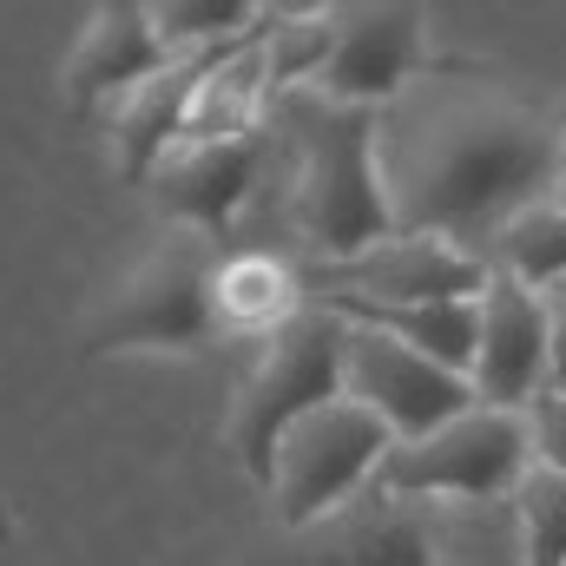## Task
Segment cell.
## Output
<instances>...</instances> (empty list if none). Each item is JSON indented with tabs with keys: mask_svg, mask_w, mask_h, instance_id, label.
Returning a JSON list of instances; mask_svg holds the SVG:
<instances>
[{
	"mask_svg": "<svg viewBox=\"0 0 566 566\" xmlns=\"http://www.w3.org/2000/svg\"><path fill=\"white\" fill-rule=\"evenodd\" d=\"M554 205L566 211V113H560V171H554Z\"/></svg>",
	"mask_w": 566,
	"mask_h": 566,
	"instance_id": "cell-25",
	"label": "cell"
},
{
	"mask_svg": "<svg viewBox=\"0 0 566 566\" xmlns=\"http://www.w3.org/2000/svg\"><path fill=\"white\" fill-rule=\"evenodd\" d=\"M434 566H527L507 501L434 507Z\"/></svg>",
	"mask_w": 566,
	"mask_h": 566,
	"instance_id": "cell-20",
	"label": "cell"
},
{
	"mask_svg": "<svg viewBox=\"0 0 566 566\" xmlns=\"http://www.w3.org/2000/svg\"><path fill=\"white\" fill-rule=\"evenodd\" d=\"M376 171L396 231L488 258L521 211L554 205L560 119L474 60H428L376 113Z\"/></svg>",
	"mask_w": 566,
	"mask_h": 566,
	"instance_id": "cell-1",
	"label": "cell"
},
{
	"mask_svg": "<svg viewBox=\"0 0 566 566\" xmlns=\"http://www.w3.org/2000/svg\"><path fill=\"white\" fill-rule=\"evenodd\" d=\"M310 534H316L310 566H434V507L396 501L382 488H369Z\"/></svg>",
	"mask_w": 566,
	"mask_h": 566,
	"instance_id": "cell-14",
	"label": "cell"
},
{
	"mask_svg": "<svg viewBox=\"0 0 566 566\" xmlns=\"http://www.w3.org/2000/svg\"><path fill=\"white\" fill-rule=\"evenodd\" d=\"M428 66V20L422 7H336V53L310 93L336 106L382 113L416 73Z\"/></svg>",
	"mask_w": 566,
	"mask_h": 566,
	"instance_id": "cell-9",
	"label": "cell"
},
{
	"mask_svg": "<svg viewBox=\"0 0 566 566\" xmlns=\"http://www.w3.org/2000/svg\"><path fill=\"white\" fill-rule=\"evenodd\" d=\"M329 310H336L343 323H363V329H382V336L422 349L428 363H441V369H454V376L474 369L481 296H474V303H402V310H389V303H329Z\"/></svg>",
	"mask_w": 566,
	"mask_h": 566,
	"instance_id": "cell-17",
	"label": "cell"
},
{
	"mask_svg": "<svg viewBox=\"0 0 566 566\" xmlns=\"http://www.w3.org/2000/svg\"><path fill=\"white\" fill-rule=\"evenodd\" d=\"M474 402L527 416L547 396V296L494 271L481 290V343H474Z\"/></svg>",
	"mask_w": 566,
	"mask_h": 566,
	"instance_id": "cell-10",
	"label": "cell"
},
{
	"mask_svg": "<svg viewBox=\"0 0 566 566\" xmlns=\"http://www.w3.org/2000/svg\"><path fill=\"white\" fill-rule=\"evenodd\" d=\"M396 434L376 422L369 409H356L349 396H336L329 409L303 416L277 441V461H271V501H277V521L310 534L323 527L329 514H343L349 501H363L389 461Z\"/></svg>",
	"mask_w": 566,
	"mask_h": 566,
	"instance_id": "cell-5",
	"label": "cell"
},
{
	"mask_svg": "<svg viewBox=\"0 0 566 566\" xmlns=\"http://www.w3.org/2000/svg\"><path fill=\"white\" fill-rule=\"evenodd\" d=\"M527 468H534L527 416L468 409L422 441H396L376 488L416 507H481V501H507Z\"/></svg>",
	"mask_w": 566,
	"mask_h": 566,
	"instance_id": "cell-4",
	"label": "cell"
},
{
	"mask_svg": "<svg viewBox=\"0 0 566 566\" xmlns=\"http://www.w3.org/2000/svg\"><path fill=\"white\" fill-rule=\"evenodd\" d=\"M329 53H336V7H303V13L271 7V20H264V60H271L277 99L316 86L323 66H329Z\"/></svg>",
	"mask_w": 566,
	"mask_h": 566,
	"instance_id": "cell-19",
	"label": "cell"
},
{
	"mask_svg": "<svg viewBox=\"0 0 566 566\" xmlns=\"http://www.w3.org/2000/svg\"><path fill=\"white\" fill-rule=\"evenodd\" d=\"M527 448H534V468L566 474V396L547 389V396L527 409Z\"/></svg>",
	"mask_w": 566,
	"mask_h": 566,
	"instance_id": "cell-23",
	"label": "cell"
},
{
	"mask_svg": "<svg viewBox=\"0 0 566 566\" xmlns=\"http://www.w3.org/2000/svg\"><path fill=\"white\" fill-rule=\"evenodd\" d=\"M343 336H349V323L310 296V310L264 343V363L251 369V382L238 389V409H231V448L258 481H271L283 434L343 396Z\"/></svg>",
	"mask_w": 566,
	"mask_h": 566,
	"instance_id": "cell-3",
	"label": "cell"
},
{
	"mask_svg": "<svg viewBox=\"0 0 566 566\" xmlns=\"http://www.w3.org/2000/svg\"><path fill=\"white\" fill-rule=\"evenodd\" d=\"M303 310H310V290L290 271V258L264 251V244L218 251V264H211L218 336H231V343H271L283 323H296Z\"/></svg>",
	"mask_w": 566,
	"mask_h": 566,
	"instance_id": "cell-15",
	"label": "cell"
},
{
	"mask_svg": "<svg viewBox=\"0 0 566 566\" xmlns=\"http://www.w3.org/2000/svg\"><path fill=\"white\" fill-rule=\"evenodd\" d=\"M211 264L218 244L171 231L139 271L126 277V290L113 296V310L93 329V356H126V349H171V356H205L218 336L211 316Z\"/></svg>",
	"mask_w": 566,
	"mask_h": 566,
	"instance_id": "cell-6",
	"label": "cell"
},
{
	"mask_svg": "<svg viewBox=\"0 0 566 566\" xmlns=\"http://www.w3.org/2000/svg\"><path fill=\"white\" fill-rule=\"evenodd\" d=\"M271 178L283 191V218L316 264H349L396 238L389 191L376 171V113L336 106L323 93H283L264 119Z\"/></svg>",
	"mask_w": 566,
	"mask_h": 566,
	"instance_id": "cell-2",
	"label": "cell"
},
{
	"mask_svg": "<svg viewBox=\"0 0 566 566\" xmlns=\"http://www.w3.org/2000/svg\"><path fill=\"white\" fill-rule=\"evenodd\" d=\"M145 13H151V33L171 60H205V53L251 40L271 7H258V0H158Z\"/></svg>",
	"mask_w": 566,
	"mask_h": 566,
	"instance_id": "cell-18",
	"label": "cell"
},
{
	"mask_svg": "<svg viewBox=\"0 0 566 566\" xmlns=\"http://www.w3.org/2000/svg\"><path fill=\"white\" fill-rule=\"evenodd\" d=\"M264 165H271V133L224 139V145H178V151L151 171V205H158L178 231L218 244V238H231L238 211L258 198Z\"/></svg>",
	"mask_w": 566,
	"mask_h": 566,
	"instance_id": "cell-11",
	"label": "cell"
},
{
	"mask_svg": "<svg viewBox=\"0 0 566 566\" xmlns=\"http://www.w3.org/2000/svg\"><path fill=\"white\" fill-rule=\"evenodd\" d=\"M211 60V53H205ZM205 60H171L165 73H151L145 86H133L119 106H113V151H119V171L133 185H151V171L165 165V151L185 133V106H191V86L205 73Z\"/></svg>",
	"mask_w": 566,
	"mask_h": 566,
	"instance_id": "cell-16",
	"label": "cell"
},
{
	"mask_svg": "<svg viewBox=\"0 0 566 566\" xmlns=\"http://www.w3.org/2000/svg\"><path fill=\"white\" fill-rule=\"evenodd\" d=\"M343 396L356 409H369L396 441H422L454 416L481 409L468 376L428 363L422 349H409L382 329H363V323H349V336H343Z\"/></svg>",
	"mask_w": 566,
	"mask_h": 566,
	"instance_id": "cell-7",
	"label": "cell"
},
{
	"mask_svg": "<svg viewBox=\"0 0 566 566\" xmlns=\"http://www.w3.org/2000/svg\"><path fill=\"white\" fill-rule=\"evenodd\" d=\"M264 20H271V13H264ZM271 106H277V86H271L264 27H258L251 40H238V46H224V53L205 60L198 86H191V106H185V133H178V145L251 139V133H264ZM178 145H171V151H178ZM171 151H165V158H171Z\"/></svg>",
	"mask_w": 566,
	"mask_h": 566,
	"instance_id": "cell-13",
	"label": "cell"
},
{
	"mask_svg": "<svg viewBox=\"0 0 566 566\" xmlns=\"http://www.w3.org/2000/svg\"><path fill=\"white\" fill-rule=\"evenodd\" d=\"M7 534H13V514H7V507H0V547H7Z\"/></svg>",
	"mask_w": 566,
	"mask_h": 566,
	"instance_id": "cell-26",
	"label": "cell"
},
{
	"mask_svg": "<svg viewBox=\"0 0 566 566\" xmlns=\"http://www.w3.org/2000/svg\"><path fill=\"white\" fill-rule=\"evenodd\" d=\"M547 296H554V290H547Z\"/></svg>",
	"mask_w": 566,
	"mask_h": 566,
	"instance_id": "cell-27",
	"label": "cell"
},
{
	"mask_svg": "<svg viewBox=\"0 0 566 566\" xmlns=\"http://www.w3.org/2000/svg\"><path fill=\"white\" fill-rule=\"evenodd\" d=\"M547 389L566 396V290L547 296Z\"/></svg>",
	"mask_w": 566,
	"mask_h": 566,
	"instance_id": "cell-24",
	"label": "cell"
},
{
	"mask_svg": "<svg viewBox=\"0 0 566 566\" xmlns=\"http://www.w3.org/2000/svg\"><path fill=\"white\" fill-rule=\"evenodd\" d=\"M507 514H514L527 566H566V474L527 468L521 488L507 494Z\"/></svg>",
	"mask_w": 566,
	"mask_h": 566,
	"instance_id": "cell-22",
	"label": "cell"
},
{
	"mask_svg": "<svg viewBox=\"0 0 566 566\" xmlns=\"http://www.w3.org/2000/svg\"><path fill=\"white\" fill-rule=\"evenodd\" d=\"M494 277L488 258H474L454 238H416L396 231L376 251L349 264H316V303H474Z\"/></svg>",
	"mask_w": 566,
	"mask_h": 566,
	"instance_id": "cell-8",
	"label": "cell"
},
{
	"mask_svg": "<svg viewBox=\"0 0 566 566\" xmlns=\"http://www.w3.org/2000/svg\"><path fill=\"white\" fill-rule=\"evenodd\" d=\"M488 264L507 271V277H521L527 290H541V296H547V290H566V211L560 205L521 211V218L494 238Z\"/></svg>",
	"mask_w": 566,
	"mask_h": 566,
	"instance_id": "cell-21",
	"label": "cell"
},
{
	"mask_svg": "<svg viewBox=\"0 0 566 566\" xmlns=\"http://www.w3.org/2000/svg\"><path fill=\"white\" fill-rule=\"evenodd\" d=\"M171 53L158 46L151 33V13L133 0H113V7H93L73 60H66V99L86 113V106H119L133 86H145L151 73H165Z\"/></svg>",
	"mask_w": 566,
	"mask_h": 566,
	"instance_id": "cell-12",
	"label": "cell"
}]
</instances>
